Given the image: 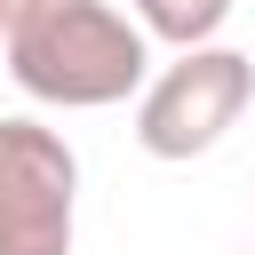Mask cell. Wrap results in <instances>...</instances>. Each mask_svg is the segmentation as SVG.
<instances>
[{
	"label": "cell",
	"mask_w": 255,
	"mask_h": 255,
	"mask_svg": "<svg viewBox=\"0 0 255 255\" xmlns=\"http://www.w3.org/2000/svg\"><path fill=\"white\" fill-rule=\"evenodd\" d=\"M8 80L56 112H104L151 88V32L112 0H48L8 40Z\"/></svg>",
	"instance_id": "obj_1"
},
{
	"label": "cell",
	"mask_w": 255,
	"mask_h": 255,
	"mask_svg": "<svg viewBox=\"0 0 255 255\" xmlns=\"http://www.w3.org/2000/svg\"><path fill=\"white\" fill-rule=\"evenodd\" d=\"M255 104V64L239 48H183L167 72H151V88L135 96V143L151 159H199L215 151L239 112Z\"/></svg>",
	"instance_id": "obj_2"
},
{
	"label": "cell",
	"mask_w": 255,
	"mask_h": 255,
	"mask_svg": "<svg viewBox=\"0 0 255 255\" xmlns=\"http://www.w3.org/2000/svg\"><path fill=\"white\" fill-rule=\"evenodd\" d=\"M80 151L40 120H0V255H72Z\"/></svg>",
	"instance_id": "obj_3"
},
{
	"label": "cell",
	"mask_w": 255,
	"mask_h": 255,
	"mask_svg": "<svg viewBox=\"0 0 255 255\" xmlns=\"http://www.w3.org/2000/svg\"><path fill=\"white\" fill-rule=\"evenodd\" d=\"M223 16H231V0H135V24L151 40H167L175 56L183 48H207L223 32Z\"/></svg>",
	"instance_id": "obj_4"
},
{
	"label": "cell",
	"mask_w": 255,
	"mask_h": 255,
	"mask_svg": "<svg viewBox=\"0 0 255 255\" xmlns=\"http://www.w3.org/2000/svg\"><path fill=\"white\" fill-rule=\"evenodd\" d=\"M40 8H48V0H0V48H8V40H16V32L40 16Z\"/></svg>",
	"instance_id": "obj_5"
}]
</instances>
